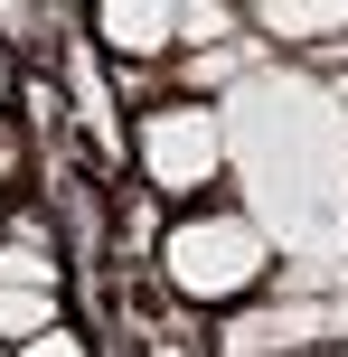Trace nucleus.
<instances>
[{"mask_svg": "<svg viewBox=\"0 0 348 357\" xmlns=\"http://www.w3.org/2000/svg\"><path fill=\"white\" fill-rule=\"evenodd\" d=\"M245 29V10H226V0H179V47H226V38Z\"/></svg>", "mask_w": 348, "mask_h": 357, "instance_id": "1a4fd4ad", "label": "nucleus"}, {"mask_svg": "<svg viewBox=\"0 0 348 357\" xmlns=\"http://www.w3.org/2000/svg\"><path fill=\"white\" fill-rule=\"evenodd\" d=\"M94 38L113 47V66H151V56L179 47V10L169 0H104L94 10Z\"/></svg>", "mask_w": 348, "mask_h": 357, "instance_id": "20e7f679", "label": "nucleus"}, {"mask_svg": "<svg viewBox=\"0 0 348 357\" xmlns=\"http://www.w3.org/2000/svg\"><path fill=\"white\" fill-rule=\"evenodd\" d=\"M19 357H85V339H75V329H47V339H29Z\"/></svg>", "mask_w": 348, "mask_h": 357, "instance_id": "9b49d317", "label": "nucleus"}, {"mask_svg": "<svg viewBox=\"0 0 348 357\" xmlns=\"http://www.w3.org/2000/svg\"><path fill=\"white\" fill-rule=\"evenodd\" d=\"M320 339H339L330 301H273V310H236V320L217 329V357H301Z\"/></svg>", "mask_w": 348, "mask_h": 357, "instance_id": "7ed1b4c3", "label": "nucleus"}, {"mask_svg": "<svg viewBox=\"0 0 348 357\" xmlns=\"http://www.w3.org/2000/svg\"><path fill=\"white\" fill-rule=\"evenodd\" d=\"M132 142H142V178H151L160 197H207V188H217V123H207L198 94L151 104Z\"/></svg>", "mask_w": 348, "mask_h": 357, "instance_id": "f03ea898", "label": "nucleus"}, {"mask_svg": "<svg viewBox=\"0 0 348 357\" xmlns=\"http://www.w3.org/2000/svg\"><path fill=\"white\" fill-rule=\"evenodd\" d=\"M160 264H169V282H179L188 301H236V291L264 282L273 245H264L236 207H207V216H179V226L160 235Z\"/></svg>", "mask_w": 348, "mask_h": 357, "instance_id": "f257e3e1", "label": "nucleus"}, {"mask_svg": "<svg viewBox=\"0 0 348 357\" xmlns=\"http://www.w3.org/2000/svg\"><path fill=\"white\" fill-rule=\"evenodd\" d=\"M0 282H10V291H56V254L38 245V216L10 226V245H0Z\"/></svg>", "mask_w": 348, "mask_h": 357, "instance_id": "423d86ee", "label": "nucleus"}, {"mask_svg": "<svg viewBox=\"0 0 348 357\" xmlns=\"http://www.w3.org/2000/svg\"><path fill=\"white\" fill-rule=\"evenodd\" d=\"M0 29H10L29 56H56V38H66V10H38V0H0Z\"/></svg>", "mask_w": 348, "mask_h": 357, "instance_id": "6e6552de", "label": "nucleus"}, {"mask_svg": "<svg viewBox=\"0 0 348 357\" xmlns=\"http://www.w3.org/2000/svg\"><path fill=\"white\" fill-rule=\"evenodd\" d=\"M0 178H19V132L0 123Z\"/></svg>", "mask_w": 348, "mask_h": 357, "instance_id": "f8f14e48", "label": "nucleus"}, {"mask_svg": "<svg viewBox=\"0 0 348 357\" xmlns=\"http://www.w3.org/2000/svg\"><path fill=\"white\" fill-rule=\"evenodd\" d=\"M236 75V47H207V56H188V85H226Z\"/></svg>", "mask_w": 348, "mask_h": 357, "instance_id": "9d476101", "label": "nucleus"}, {"mask_svg": "<svg viewBox=\"0 0 348 357\" xmlns=\"http://www.w3.org/2000/svg\"><path fill=\"white\" fill-rule=\"evenodd\" d=\"M0 245H10V226H0Z\"/></svg>", "mask_w": 348, "mask_h": 357, "instance_id": "4468645a", "label": "nucleus"}, {"mask_svg": "<svg viewBox=\"0 0 348 357\" xmlns=\"http://www.w3.org/2000/svg\"><path fill=\"white\" fill-rule=\"evenodd\" d=\"M47 329H66V320H56V291H10V282H0V339L29 348V339H47Z\"/></svg>", "mask_w": 348, "mask_h": 357, "instance_id": "0eeeda50", "label": "nucleus"}, {"mask_svg": "<svg viewBox=\"0 0 348 357\" xmlns=\"http://www.w3.org/2000/svg\"><path fill=\"white\" fill-rule=\"evenodd\" d=\"M0 357H10V348H0Z\"/></svg>", "mask_w": 348, "mask_h": 357, "instance_id": "2eb2a0df", "label": "nucleus"}, {"mask_svg": "<svg viewBox=\"0 0 348 357\" xmlns=\"http://www.w3.org/2000/svg\"><path fill=\"white\" fill-rule=\"evenodd\" d=\"M0 94H10V66H0Z\"/></svg>", "mask_w": 348, "mask_h": 357, "instance_id": "ddd939ff", "label": "nucleus"}, {"mask_svg": "<svg viewBox=\"0 0 348 357\" xmlns=\"http://www.w3.org/2000/svg\"><path fill=\"white\" fill-rule=\"evenodd\" d=\"M245 29L282 38V47H330L348 29V0H264V10H245Z\"/></svg>", "mask_w": 348, "mask_h": 357, "instance_id": "39448f33", "label": "nucleus"}]
</instances>
